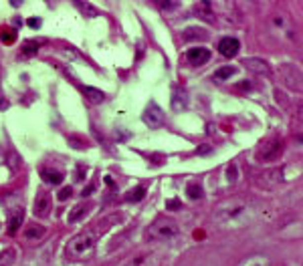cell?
<instances>
[{"mask_svg": "<svg viewBox=\"0 0 303 266\" xmlns=\"http://www.w3.org/2000/svg\"><path fill=\"white\" fill-rule=\"evenodd\" d=\"M37 51H38V42H35V40H29L23 47V55H35Z\"/></svg>", "mask_w": 303, "mask_h": 266, "instance_id": "25", "label": "cell"}, {"mask_svg": "<svg viewBox=\"0 0 303 266\" xmlns=\"http://www.w3.org/2000/svg\"><path fill=\"white\" fill-rule=\"evenodd\" d=\"M12 262H14V250L0 252V266H12Z\"/></svg>", "mask_w": 303, "mask_h": 266, "instance_id": "21", "label": "cell"}, {"mask_svg": "<svg viewBox=\"0 0 303 266\" xmlns=\"http://www.w3.org/2000/svg\"><path fill=\"white\" fill-rule=\"evenodd\" d=\"M83 93H85V97H87L89 101H93V103H101L105 99V93L99 91V89H93V87H85Z\"/></svg>", "mask_w": 303, "mask_h": 266, "instance_id": "14", "label": "cell"}, {"mask_svg": "<svg viewBox=\"0 0 303 266\" xmlns=\"http://www.w3.org/2000/svg\"><path fill=\"white\" fill-rule=\"evenodd\" d=\"M51 212V196L47 192H42L35 200V216L37 218H47Z\"/></svg>", "mask_w": 303, "mask_h": 266, "instance_id": "7", "label": "cell"}, {"mask_svg": "<svg viewBox=\"0 0 303 266\" xmlns=\"http://www.w3.org/2000/svg\"><path fill=\"white\" fill-rule=\"evenodd\" d=\"M0 38L10 44V42H14V38H16V31H14V29H2V31H0Z\"/></svg>", "mask_w": 303, "mask_h": 266, "instance_id": "24", "label": "cell"}, {"mask_svg": "<svg viewBox=\"0 0 303 266\" xmlns=\"http://www.w3.org/2000/svg\"><path fill=\"white\" fill-rule=\"evenodd\" d=\"M257 216V210L251 202L243 198H230L227 202L219 204V208L214 210V222L223 228H241V226H247L255 220Z\"/></svg>", "mask_w": 303, "mask_h": 266, "instance_id": "1", "label": "cell"}, {"mask_svg": "<svg viewBox=\"0 0 303 266\" xmlns=\"http://www.w3.org/2000/svg\"><path fill=\"white\" fill-rule=\"evenodd\" d=\"M186 61L192 66H200V65H204V63L210 61V51L204 49V47H194V49H190L186 53Z\"/></svg>", "mask_w": 303, "mask_h": 266, "instance_id": "6", "label": "cell"}, {"mask_svg": "<svg viewBox=\"0 0 303 266\" xmlns=\"http://www.w3.org/2000/svg\"><path fill=\"white\" fill-rule=\"evenodd\" d=\"M87 212H89V206H87V204H85V206H83V204H79V206H75V208L69 212V218H67V220H69L71 224H73V222H79V220H81L85 214H87Z\"/></svg>", "mask_w": 303, "mask_h": 266, "instance_id": "13", "label": "cell"}, {"mask_svg": "<svg viewBox=\"0 0 303 266\" xmlns=\"http://www.w3.org/2000/svg\"><path fill=\"white\" fill-rule=\"evenodd\" d=\"M29 25H31V27H38V20H35V18H31V20H29Z\"/></svg>", "mask_w": 303, "mask_h": 266, "instance_id": "30", "label": "cell"}, {"mask_svg": "<svg viewBox=\"0 0 303 266\" xmlns=\"http://www.w3.org/2000/svg\"><path fill=\"white\" fill-rule=\"evenodd\" d=\"M176 234H178V224L172 220H156L154 224L148 228V240H152V242L172 240Z\"/></svg>", "mask_w": 303, "mask_h": 266, "instance_id": "3", "label": "cell"}, {"mask_svg": "<svg viewBox=\"0 0 303 266\" xmlns=\"http://www.w3.org/2000/svg\"><path fill=\"white\" fill-rule=\"evenodd\" d=\"M42 236H45V228L42 226H31L25 230V238L27 240H40Z\"/></svg>", "mask_w": 303, "mask_h": 266, "instance_id": "16", "label": "cell"}, {"mask_svg": "<svg viewBox=\"0 0 303 266\" xmlns=\"http://www.w3.org/2000/svg\"><path fill=\"white\" fill-rule=\"evenodd\" d=\"M245 66L249 71H253V73H257V75H269V65L265 63V61H261V59H245Z\"/></svg>", "mask_w": 303, "mask_h": 266, "instance_id": "9", "label": "cell"}, {"mask_svg": "<svg viewBox=\"0 0 303 266\" xmlns=\"http://www.w3.org/2000/svg\"><path fill=\"white\" fill-rule=\"evenodd\" d=\"M227 180H228L230 184L236 180V166H234V164H230V166L227 167Z\"/></svg>", "mask_w": 303, "mask_h": 266, "instance_id": "26", "label": "cell"}, {"mask_svg": "<svg viewBox=\"0 0 303 266\" xmlns=\"http://www.w3.org/2000/svg\"><path fill=\"white\" fill-rule=\"evenodd\" d=\"M196 31H198V29H186V33L182 34V38H184V40H192V38H200V40H202V38H206L204 33H196Z\"/></svg>", "mask_w": 303, "mask_h": 266, "instance_id": "22", "label": "cell"}, {"mask_svg": "<svg viewBox=\"0 0 303 266\" xmlns=\"http://www.w3.org/2000/svg\"><path fill=\"white\" fill-rule=\"evenodd\" d=\"M142 119H144V123H146L148 127H152V129H158V127H162V125H164L166 115H164V111H162V109H160L156 103H150V105L146 107V111H144Z\"/></svg>", "mask_w": 303, "mask_h": 266, "instance_id": "4", "label": "cell"}, {"mask_svg": "<svg viewBox=\"0 0 303 266\" xmlns=\"http://www.w3.org/2000/svg\"><path fill=\"white\" fill-rule=\"evenodd\" d=\"M239 49H241V42L236 40V38H232V36H225V38L219 42V53H221L223 57H227V59L234 57L236 53H239Z\"/></svg>", "mask_w": 303, "mask_h": 266, "instance_id": "8", "label": "cell"}, {"mask_svg": "<svg viewBox=\"0 0 303 266\" xmlns=\"http://www.w3.org/2000/svg\"><path fill=\"white\" fill-rule=\"evenodd\" d=\"M156 256L154 254H144V256H140V258H136L129 266H158V262H152Z\"/></svg>", "mask_w": 303, "mask_h": 266, "instance_id": "19", "label": "cell"}, {"mask_svg": "<svg viewBox=\"0 0 303 266\" xmlns=\"http://www.w3.org/2000/svg\"><path fill=\"white\" fill-rule=\"evenodd\" d=\"M188 107V95L186 91H182V89H176L174 95H172V109L176 111V113H180V111H184Z\"/></svg>", "mask_w": 303, "mask_h": 266, "instance_id": "11", "label": "cell"}, {"mask_svg": "<svg viewBox=\"0 0 303 266\" xmlns=\"http://www.w3.org/2000/svg\"><path fill=\"white\" fill-rule=\"evenodd\" d=\"M281 151H283V141L273 139V141L263 145V149H261V153H259V155H261V162H273V160H277L281 155Z\"/></svg>", "mask_w": 303, "mask_h": 266, "instance_id": "5", "label": "cell"}, {"mask_svg": "<svg viewBox=\"0 0 303 266\" xmlns=\"http://www.w3.org/2000/svg\"><path fill=\"white\" fill-rule=\"evenodd\" d=\"M188 196H190L192 200L202 198V186H200V184H190V186H188Z\"/></svg>", "mask_w": 303, "mask_h": 266, "instance_id": "23", "label": "cell"}, {"mask_svg": "<svg viewBox=\"0 0 303 266\" xmlns=\"http://www.w3.org/2000/svg\"><path fill=\"white\" fill-rule=\"evenodd\" d=\"M196 12H198V16L200 18H204V20H214V16H212V10H210V4L208 2H198L196 4Z\"/></svg>", "mask_w": 303, "mask_h": 266, "instance_id": "18", "label": "cell"}, {"mask_svg": "<svg viewBox=\"0 0 303 266\" xmlns=\"http://www.w3.org/2000/svg\"><path fill=\"white\" fill-rule=\"evenodd\" d=\"M71 194H73L71 188H63V190L59 192V200H67V198H71Z\"/></svg>", "mask_w": 303, "mask_h": 266, "instance_id": "27", "label": "cell"}, {"mask_svg": "<svg viewBox=\"0 0 303 266\" xmlns=\"http://www.w3.org/2000/svg\"><path fill=\"white\" fill-rule=\"evenodd\" d=\"M234 66H221L219 71H214V79L216 81H227V79H230L232 75H234Z\"/></svg>", "mask_w": 303, "mask_h": 266, "instance_id": "17", "label": "cell"}, {"mask_svg": "<svg viewBox=\"0 0 303 266\" xmlns=\"http://www.w3.org/2000/svg\"><path fill=\"white\" fill-rule=\"evenodd\" d=\"M144 196H146V190L144 188H136V190H132L129 194H125V200H127V202H140Z\"/></svg>", "mask_w": 303, "mask_h": 266, "instance_id": "20", "label": "cell"}, {"mask_svg": "<svg viewBox=\"0 0 303 266\" xmlns=\"http://www.w3.org/2000/svg\"><path fill=\"white\" fill-rule=\"evenodd\" d=\"M236 266H271V262L265 254H251V256L243 258Z\"/></svg>", "mask_w": 303, "mask_h": 266, "instance_id": "12", "label": "cell"}, {"mask_svg": "<svg viewBox=\"0 0 303 266\" xmlns=\"http://www.w3.org/2000/svg\"><path fill=\"white\" fill-rule=\"evenodd\" d=\"M95 252V238L91 232H81L67 244V256L73 260H87Z\"/></svg>", "mask_w": 303, "mask_h": 266, "instance_id": "2", "label": "cell"}, {"mask_svg": "<svg viewBox=\"0 0 303 266\" xmlns=\"http://www.w3.org/2000/svg\"><path fill=\"white\" fill-rule=\"evenodd\" d=\"M168 206H172L170 210H178V206H180V202H178V200H172V202H170Z\"/></svg>", "mask_w": 303, "mask_h": 266, "instance_id": "29", "label": "cell"}, {"mask_svg": "<svg viewBox=\"0 0 303 266\" xmlns=\"http://www.w3.org/2000/svg\"><path fill=\"white\" fill-rule=\"evenodd\" d=\"M20 222H23V208H18L16 214L10 216V220H8V234H16Z\"/></svg>", "mask_w": 303, "mask_h": 266, "instance_id": "15", "label": "cell"}, {"mask_svg": "<svg viewBox=\"0 0 303 266\" xmlns=\"http://www.w3.org/2000/svg\"><path fill=\"white\" fill-rule=\"evenodd\" d=\"M160 8H164V10H172V8H178V4H176V2H162Z\"/></svg>", "mask_w": 303, "mask_h": 266, "instance_id": "28", "label": "cell"}, {"mask_svg": "<svg viewBox=\"0 0 303 266\" xmlns=\"http://www.w3.org/2000/svg\"><path fill=\"white\" fill-rule=\"evenodd\" d=\"M40 175H42V180H45L47 184H53V186L61 184L63 177H65L61 169H53V167H42L40 169Z\"/></svg>", "mask_w": 303, "mask_h": 266, "instance_id": "10", "label": "cell"}]
</instances>
